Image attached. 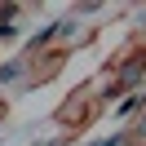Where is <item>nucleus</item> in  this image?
Masks as SVG:
<instances>
[{
  "mask_svg": "<svg viewBox=\"0 0 146 146\" xmlns=\"http://www.w3.org/2000/svg\"><path fill=\"white\" fill-rule=\"evenodd\" d=\"M89 146H124V137H102V142H89Z\"/></svg>",
  "mask_w": 146,
  "mask_h": 146,
  "instance_id": "3",
  "label": "nucleus"
},
{
  "mask_svg": "<svg viewBox=\"0 0 146 146\" xmlns=\"http://www.w3.org/2000/svg\"><path fill=\"white\" fill-rule=\"evenodd\" d=\"M146 102V93H137V98H128V102H119V115H128V111H137Z\"/></svg>",
  "mask_w": 146,
  "mask_h": 146,
  "instance_id": "2",
  "label": "nucleus"
},
{
  "mask_svg": "<svg viewBox=\"0 0 146 146\" xmlns=\"http://www.w3.org/2000/svg\"><path fill=\"white\" fill-rule=\"evenodd\" d=\"M142 133H146V119H142Z\"/></svg>",
  "mask_w": 146,
  "mask_h": 146,
  "instance_id": "4",
  "label": "nucleus"
},
{
  "mask_svg": "<svg viewBox=\"0 0 146 146\" xmlns=\"http://www.w3.org/2000/svg\"><path fill=\"white\" fill-rule=\"evenodd\" d=\"M22 71H27V66H22V62H18V66H5V71H0V84H9V80H18Z\"/></svg>",
  "mask_w": 146,
  "mask_h": 146,
  "instance_id": "1",
  "label": "nucleus"
}]
</instances>
